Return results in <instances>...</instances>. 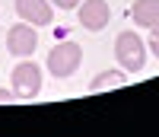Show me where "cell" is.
<instances>
[{
  "label": "cell",
  "instance_id": "2",
  "mask_svg": "<svg viewBox=\"0 0 159 137\" xmlns=\"http://www.w3.org/2000/svg\"><path fill=\"white\" fill-rule=\"evenodd\" d=\"M115 61L127 73L143 70V64H147V42H143L137 32H127L124 29L121 35L115 38Z\"/></svg>",
  "mask_w": 159,
  "mask_h": 137
},
{
  "label": "cell",
  "instance_id": "7",
  "mask_svg": "<svg viewBox=\"0 0 159 137\" xmlns=\"http://www.w3.org/2000/svg\"><path fill=\"white\" fill-rule=\"evenodd\" d=\"M130 19H134L140 29L159 26V0H134V3H130Z\"/></svg>",
  "mask_w": 159,
  "mask_h": 137
},
{
  "label": "cell",
  "instance_id": "11",
  "mask_svg": "<svg viewBox=\"0 0 159 137\" xmlns=\"http://www.w3.org/2000/svg\"><path fill=\"white\" fill-rule=\"evenodd\" d=\"M7 102H19V99H16V92H7V89H0V105H7Z\"/></svg>",
  "mask_w": 159,
  "mask_h": 137
},
{
  "label": "cell",
  "instance_id": "5",
  "mask_svg": "<svg viewBox=\"0 0 159 137\" xmlns=\"http://www.w3.org/2000/svg\"><path fill=\"white\" fill-rule=\"evenodd\" d=\"M76 19L86 32H102L111 19V7L108 0H80L76 7Z\"/></svg>",
  "mask_w": 159,
  "mask_h": 137
},
{
  "label": "cell",
  "instance_id": "9",
  "mask_svg": "<svg viewBox=\"0 0 159 137\" xmlns=\"http://www.w3.org/2000/svg\"><path fill=\"white\" fill-rule=\"evenodd\" d=\"M147 48L153 51V58H159V26L150 29V38H147Z\"/></svg>",
  "mask_w": 159,
  "mask_h": 137
},
{
  "label": "cell",
  "instance_id": "3",
  "mask_svg": "<svg viewBox=\"0 0 159 137\" xmlns=\"http://www.w3.org/2000/svg\"><path fill=\"white\" fill-rule=\"evenodd\" d=\"M10 83H13V92H16L19 102H29L42 92V67H38L32 58H19V64L13 67L10 73Z\"/></svg>",
  "mask_w": 159,
  "mask_h": 137
},
{
  "label": "cell",
  "instance_id": "10",
  "mask_svg": "<svg viewBox=\"0 0 159 137\" xmlns=\"http://www.w3.org/2000/svg\"><path fill=\"white\" fill-rule=\"evenodd\" d=\"M51 3H54L57 10H76V7H80V0H51Z\"/></svg>",
  "mask_w": 159,
  "mask_h": 137
},
{
  "label": "cell",
  "instance_id": "1",
  "mask_svg": "<svg viewBox=\"0 0 159 137\" xmlns=\"http://www.w3.org/2000/svg\"><path fill=\"white\" fill-rule=\"evenodd\" d=\"M80 64H83V48H80V42H57L54 48L48 51V61L45 67L51 70V77H57V80H67L80 70Z\"/></svg>",
  "mask_w": 159,
  "mask_h": 137
},
{
  "label": "cell",
  "instance_id": "8",
  "mask_svg": "<svg viewBox=\"0 0 159 137\" xmlns=\"http://www.w3.org/2000/svg\"><path fill=\"white\" fill-rule=\"evenodd\" d=\"M127 83V70L115 67V70H102L89 80V92H105V89H115V86H124Z\"/></svg>",
  "mask_w": 159,
  "mask_h": 137
},
{
  "label": "cell",
  "instance_id": "6",
  "mask_svg": "<svg viewBox=\"0 0 159 137\" xmlns=\"http://www.w3.org/2000/svg\"><path fill=\"white\" fill-rule=\"evenodd\" d=\"M16 16H22L32 26H51L54 13H51L48 0H16Z\"/></svg>",
  "mask_w": 159,
  "mask_h": 137
},
{
  "label": "cell",
  "instance_id": "4",
  "mask_svg": "<svg viewBox=\"0 0 159 137\" xmlns=\"http://www.w3.org/2000/svg\"><path fill=\"white\" fill-rule=\"evenodd\" d=\"M38 48V32H35V26L32 22H16V26H10V32H7V51L13 54V58H32Z\"/></svg>",
  "mask_w": 159,
  "mask_h": 137
}]
</instances>
